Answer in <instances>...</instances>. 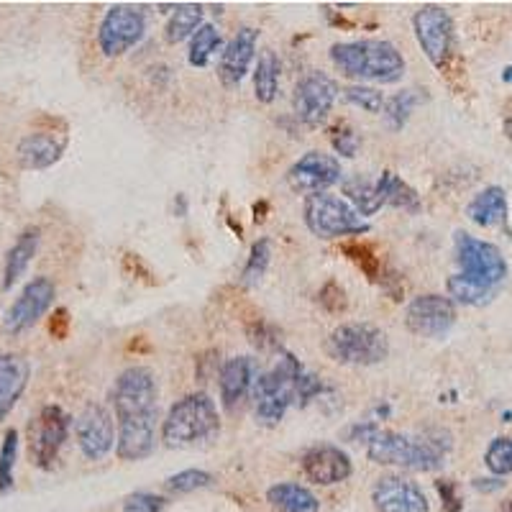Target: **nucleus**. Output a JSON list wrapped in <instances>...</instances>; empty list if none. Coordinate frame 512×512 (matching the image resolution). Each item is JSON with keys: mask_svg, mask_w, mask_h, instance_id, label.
<instances>
[{"mask_svg": "<svg viewBox=\"0 0 512 512\" xmlns=\"http://www.w3.org/2000/svg\"><path fill=\"white\" fill-rule=\"evenodd\" d=\"M54 297H57L54 282L49 277H34L3 315V331L8 336H21L24 331L34 328L54 305Z\"/></svg>", "mask_w": 512, "mask_h": 512, "instance_id": "f8f14e48", "label": "nucleus"}, {"mask_svg": "<svg viewBox=\"0 0 512 512\" xmlns=\"http://www.w3.org/2000/svg\"><path fill=\"white\" fill-rule=\"evenodd\" d=\"M31 367L26 356L0 354V423L11 415L29 387Z\"/></svg>", "mask_w": 512, "mask_h": 512, "instance_id": "4be33fe9", "label": "nucleus"}, {"mask_svg": "<svg viewBox=\"0 0 512 512\" xmlns=\"http://www.w3.org/2000/svg\"><path fill=\"white\" fill-rule=\"evenodd\" d=\"M164 500L152 492H134L123 500V512H162Z\"/></svg>", "mask_w": 512, "mask_h": 512, "instance_id": "79ce46f5", "label": "nucleus"}, {"mask_svg": "<svg viewBox=\"0 0 512 512\" xmlns=\"http://www.w3.org/2000/svg\"><path fill=\"white\" fill-rule=\"evenodd\" d=\"M451 441L443 433L405 436L395 431H377L369 438L367 456L379 466H400L410 472H436L446 464Z\"/></svg>", "mask_w": 512, "mask_h": 512, "instance_id": "7ed1b4c3", "label": "nucleus"}, {"mask_svg": "<svg viewBox=\"0 0 512 512\" xmlns=\"http://www.w3.org/2000/svg\"><path fill=\"white\" fill-rule=\"evenodd\" d=\"M446 287H448V295L454 297L456 303H464V305H484L489 303L497 292L492 290V287H484L479 285V282L469 280V277H464V274L448 277Z\"/></svg>", "mask_w": 512, "mask_h": 512, "instance_id": "2f4dec72", "label": "nucleus"}, {"mask_svg": "<svg viewBox=\"0 0 512 512\" xmlns=\"http://www.w3.org/2000/svg\"><path fill=\"white\" fill-rule=\"evenodd\" d=\"M49 331H52V336L57 338V341L67 338V331H70V313H67V310H64V308H59L57 313L52 315Z\"/></svg>", "mask_w": 512, "mask_h": 512, "instance_id": "a18cd8bd", "label": "nucleus"}, {"mask_svg": "<svg viewBox=\"0 0 512 512\" xmlns=\"http://www.w3.org/2000/svg\"><path fill=\"white\" fill-rule=\"evenodd\" d=\"M75 438L82 456L88 461H100L116 446V425L103 405H88L75 418Z\"/></svg>", "mask_w": 512, "mask_h": 512, "instance_id": "dca6fc26", "label": "nucleus"}, {"mask_svg": "<svg viewBox=\"0 0 512 512\" xmlns=\"http://www.w3.org/2000/svg\"><path fill=\"white\" fill-rule=\"evenodd\" d=\"M326 354L346 367H374L390 356V338L372 323H344L326 338Z\"/></svg>", "mask_w": 512, "mask_h": 512, "instance_id": "423d86ee", "label": "nucleus"}, {"mask_svg": "<svg viewBox=\"0 0 512 512\" xmlns=\"http://www.w3.org/2000/svg\"><path fill=\"white\" fill-rule=\"evenodd\" d=\"M341 249H344V254L349 256L351 262H354L356 267L361 269V272L367 274L369 280L379 282V277H382L384 267H382V259H379V256L372 251V246L361 244V241H346V244L341 246Z\"/></svg>", "mask_w": 512, "mask_h": 512, "instance_id": "72a5a7b5", "label": "nucleus"}, {"mask_svg": "<svg viewBox=\"0 0 512 512\" xmlns=\"http://www.w3.org/2000/svg\"><path fill=\"white\" fill-rule=\"evenodd\" d=\"M256 41H259V31L251 29V26H244L226 44V49L221 54V62H218V77H221L226 88H239L244 77L249 75L251 62L256 57Z\"/></svg>", "mask_w": 512, "mask_h": 512, "instance_id": "6ab92c4d", "label": "nucleus"}, {"mask_svg": "<svg viewBox=\"0 0 512 512\" xmlns=\"http://www.w3.org/2000/svg\"><path fill=\"white\" fill-rule=\"evenodd\" d=\"M251 387H254V361L249 356H233L223 361L218 372V390H221V402L228 413H236L244 405Z\"/></svg>", "mask_w": 512, "mask_h": 512, "instance_id": "aec40b11", "label": "nucleus"}, {"mask_svg": "<svg viewBox=\"0 0 512 512\" xmlns=\"http://www.w3.org/2000/svg\"><path fill=\"white\" fill-rule=\"evenodd\" d=\"M372 502L377 512H431L423 489L400 474L379 477L372 487Z\"/></svg>", "mask_w": 512, "mask_h": 512, "instance_id": "a211bd4d", "label": "nucleus"}, {"mask_svg": "<svg viewBox=\"0 0 512 512\" xmlns=\"http://www.w3.org/2000/svg\"><path fill=\"white\" fill-rule=\"evenodd\" d=\"M344 100L354 108H361L367 113H382L384 108V95L377 88H369V85H349L344 90Z\"/></svg>", "mask_w": 512, "mask_h": 512, "instance_id": "4c0bfd02", "label": "nucleus"}, {"mask_svg": "<svg viewBox=\"0 0 512 512\" xmlns=\"http://www.w3.org/2000/svg\"><path fill=\"white\" fill-rule=\"evenodd\" d=\"M469 218L482 228H497L507 223V195L502 187H484L466 208Z\"/></svg>", "mask_w": 512, "mask_h": 512, "instance_id": "b1692460", "label": "nucleus"}, {"mask_svg": "<svg viewBox=\"0 0 512 512\" xmlns=\"http://www.w3.org/2000/svg\"><path fill=\"white\" fill-rule=\"evenodd\" d=\"M331 62L341 75L359 82L392 85L405 75V57L392 41L361 39L341 41L331 47Z\"/></svg>", "mask_w": 512, "mask_h": 512, "instance_id": "f03ea898", "label": "nucleus"}, {"mask_svg": "<svg viewBox=\"0 0 512 512\" xmlns=\"http://www.w3.org/2000/svg\"><path fill=\"white\" fill-rule=\"evenodd\" d=\"M413 31L428 62L436 70H446L454 57V21L446 8L436 3L418 8L413 16Z\"/></svg>", "mask_w": 512, "mask_h": 512, "instance_id": "6e6552de", "label": "nucleus"}, {"mask_svg": "<svg viewBox=\"0 0 512 512\" xmlns=\"http://www.w3.org/2000/svg\"><path fill=\"white\" fill-rule=\"evenodd\" d=\"M39 244H41L39 228H26V231L18 236L16 244L8 249L6 264H3V290H11V287L24 277L29 264L34 262Z\"/></svg>", "mask_w": 512, "mask_h": 512, "instance_id": "5701e85b", "label": "nucleus"}, {"mask_svg": "<svg viewBox=\"0 0 512 512\" xmlns=\"http://www.w3.org/2000/svg\"><path fill=\"white\" fill-rule=\"evenodd\" d=\"M218 431H221V418H218L216 402L205 392H192L169 408L162 423V441L169 448L198 446V443L210 441Z\"/></svg>", "mask_w": 512, "mask_h": 512, "instance_id": "20e7f679", "label": "nucleus"}, {"mask_svg": "<svg viewBox=\"0 0 512 512\" xmlns=\"http://www.w3.org/2000/svg\"><path fill=\"white\" fill-rule=\"evenodd\" d=\"M377 192L382 198V205H390V208H400L405 213H420V208H423L418 192L390 169L382 172V177L377 180Z\"/></svg>", "mask_w": 512, "mask_h": 512, "instance_id": "a878e982", "label": "nucleus"}, {"mask_svg": "<svg viewBox=\"0 0 512 512\" xmlns=\"http://www.w3.org/2000/svg\"><path fill=\"white\" fill-rule=\"evenodd\" d=\"M67 139L54 131H34L26 134L16 146V159L24 169H49L64 154Z\"/></svg>", "mask_w": 512, "mask_h": 512, "instance_id": "412c9836", "label": "nucleus"}, {"mask_svg": "<svg viewBox=\"0 0 512 512\" xmlns=\"http://www.w3.org/2000/svg\"><path fill=\"white\" fill-rule=\"evenodd\" d=\"M267 208H269V205L264 203V200H262V203H256V205H254V221H256V223H262L264 218H267V216H264V213H267Z\"/></svg>", "mask_w": 512, "mask_h": 512, "instance_id": "49530a36", "label": "nucleus"}, {"mask_svg": "<svg viewBox=\"0 0 512 512\" xmlns=\"http://www.w3.org/2000/svg\"><path fill=\"white\" fill-rule=\"evenodd\" d=\"M246 333H249L251 344L256 346V349L262 351H272V349H280V333H277V328L269 326V323H264L262 318L256 320L254 326L246 328Z\"/></svg>", "mask_w": 512, "mask_h": 512, "instance_id": "ea45409f", "label": "nucleus"}, {"mask_svg": "<svg viewBox=\"0 0 512 512\" xmlns=\"http://www.w3.org/2000/svg\"><path fill=\"white\" fill-rule=\"evenodd\" d=\"M70 433V415L59 405H44L29 428L31 459L39 469H52Z\"/></svg>", "mask_w": 512, "mask_h": 512, "instance_id": "9b49d317", "label": "nucleus"}, {"mask_svg": "<svg viewBox=\"0 0 512 512\" xmlns=\"http://www.w3.org/2000/svg\"><path fill=\"white\" fill-rule=\"evenodd\" d=\"M456 262L464 277L492 290H497V285H502L507 277V262L502 251L495 244L474 239L464 231L456 233Z\"/></svg>", "mask_w": 512, "mask_h": 512, "instance_id": "1a4fd4ad", "label": "nucleus"}, {"mask_svg": "<svg viewBox=\"0 0 512 512\" xmlns=\"http://www.w3.org/2000/svg\"><path fill=\"white\" fill-rule=\"evenodd\" d=\"M420 90H402V93L392 95V98L384 100V123L390 131H402L405 123L410 121L413 111L420 105Z\"/></svg>", "mask_w": 512, "mask_h": 512, "instance_id": "c756f323", "label": "nucleus"}, {"mask_svg": "<svg viewBox=\"0 0 512 512\" xmlns=\"http://www.w3.org/2000/svg\"><path fill=\"white\" fill-rule=\"evenodd\" d=\"M456 323V305L451 297L420 295L405 310V326L420 338H443Z\"/></svg>", "mask_w": 512, "mask_h": 512, "instance_id": "2eb2a0df", "label": "nucleus"}, {"mask_svg": "<svg viewBox=\"0 0 512 512\" xmlns=\"http://www.w3.org/2000/svg\"><path fill=\"white\" fill-rule=\"evenodd\" d=\"M331 144H333V149H336V154L351 159L359 154L361 139L354 128L349 126V123H338V126L331 128Z\"/></svg>", "mask_w": 512, "mask_h": 512, "instance_id": "58836bf2", "label": "nucleus"}, {"mask_svg": "<svg viewBox=\"0 0 512 512\" xmlns=\"http://www.w3.org/2000/svg\"><path fill=\"white\" fill-rule=\"evenodd\" d=\"M203 13L205 11L200 3H182V6H175L167 26H164V39L169 44H182L185 39H192V34L203 26Z\"/></svg>", "mask_w": 512, "mask_h": 512, "instance_id": "cd10ccee", "label": "nucleus"}, {"mask_svg": "<svg viewBox=\"0 0 512 512\" xmlns=\"http://www.w3.org/2000/svg\"><path fill=\"white\" fill-rule=\"evenodd\" d=\"M303 218L308 231L323 241L361 236L369 231V223L351 208L349 200L331 195V192L308 195L303 205Z\"/></svg>", "mask_w": 512, "mask_h": 512, "instance_id": "0eeeda50", "label": "nucleus"}, {"mask_svg": "<svg viewBox=\"0 0 512 512\" xmlns=\"http://www.w3.org/2000/svg\"><path fill=\"white\" fill-rule=\"evenodd\" d=\"M18 459V431H6L3 446H0V492H8L13 487V469Z\"/></svg>", "mask_w": 512, "mask_h": 512, "instance_id": "e433bc0d", "label": "nucleus"}, {"mask_svg": "<svg viewBox=\"0 0 512 512\" xmlns=\"http://www.w3.org/2000/svg\"><path fill=\"white\" fill-rule=\"evenodd\" d=\"M221 49V31L213 24H203L190 39V52H187V62L192 67H208L210 57Z\"/></svg>", "mask_w": 512, "mask_h": 512, "instance_id": "7c9ffc66", "label": "nucleus"}, {"mask_svg": "<svg viewBox=\"0 0 512 512\" xmlns=\"http://www.w3.org/2000/svg\"><path fill=\"white\" fill-rule=\"evenodd\" d=\"M303 474L308 482L320 484V487H331V484H341L351 477L354 464H351L349 454L341 451L333 443H320V446L308 448L303 454Z\"/></svg>", "mask_w": 512, "mask_h": 512, "instance_id": "f3484780", "label": "nucleus"}, {"mask_svg": "<svg viewBox=\"0 0 512 512\" xmlns=\"http://www.w3.org/2000/svg\"><path fill=\"white\" fill-rule=\"evenodd\" d=\"M505 134H507V139H512V118H507L505 121Z\"/></svg>", "mask_w": 512, "mask_h": 512, "instance_id": "de8ad7c7", "label": "nucleus"}, {"mask_svg": "<svg viewBox=\"0 0 512 512\" xmlns=\"http://www.w3.org/2000/svg\"><path fill=\"white\" fill-rule=\"evenodd\" d=\"M502 80H505V82H512V67H507V70L502 72Z\"/></svg>", "mask_w": 512, "mask_h": 512, "instance_id": "09e8293b", "label": "nucleus"}, {"mask_svg": "<svg viewBox=\"0 0 512 512\" xmlns=\"http://www.w3.org/2000/svg\"><path fill=\"white\" fill-rule=\"evenodd\" d=\"M344 177V169L333 154L326 152H308L297 159L290 169H287V185L297 195H318V192H328L333 185H338Z\"/></svg>", "mask_w": 512, "mask_h": 512, "instance_id": "4468645a", "label": "nucleus"}, {"mask_svg": "<svg viewBox=\"0 0 512 512\" xmlns=\"http://www.w3.org/2000/svg\"><path fill=\"white\" fill-rule=\"evenodd\" d=\"M213 484V474L203 472V469H185V472H177L172 477H167L164 489L172 492V495H187V492H195V489H203Z\"/></svg>", "mask_w": 512, "mask_h": 512, "instance_id": "f704fd0d", "label": "nucleus"}, {"mask_svg": "<svg viewBox=\"0 0 512 512\" xmlns=\"http://www.w3.org/2000/svg\"><path fill=\"white\" fill-rule=\"evenodd\" d=\"M318 303L328 310V313H344L349 308V300H346V290L338 285L336 280H328L326 285L320 287Z\"/></svg>", "mask_w": 512, "mask_h": 512, "instance_id": "a19ab883", "label": "nucleus"}, {"mask_svg": "<svg viewBox=\"0 0 512 512\" xmlns=\"http://www.w3.org/2000/svg\"><path fill=\"white\" fill-rule=\"evenodd\" d=\"M280 72V57H277L272 49H264L254 70V98L259 100V103L269 105L277 98V90H280Z\"/></svg>", "mask_w": 512, "mask_h": 512, "instance_id": "bb28decb", "label": "nucleus"}, {"mask_svg": "<svg viewBox=\"0 0 512 512\" xmlns=\"http://www.w3.org/2000/svg\"><path fill=\"white\" fill-rule=\"evenodd\" d=\"M484 464L492 474L497 477H505L512 474V438L500 436L487 446V454H484Z\"/></svg>", "mask_w": 512, "mask_h": 512, "instance_id": "c9c22d12", "label": "nucleus"}, {"mask_svg": "<svg viewBox=\"0 0 512 512\" xmlns=\"http://www.w3.org/2000/svg\"><path fill=\"white\" fill-rule=\"evenodd\" d=\"M379 285L384 287V292H387L395 303H400L402 295H405V282H402V277L397 272H382Z\"/></svg>", "mask_w": 512, "mask_h": 512, "instance_id": "c03bdc74", "label": "nucleus"}, {"mask_svg": "<svg viewBox=\"0 0 512 512\" xmlns=\"http://www.w3.org/2000/svg\"><path fill=\"white\" fill-rule=\"evenodd\" d=\"M267 502L277 512H318V497L308 487L295 482H280L267 489Z\"/></svg>", "mask_w": 512, "mask_h": 512, "instance_id": "393cba45", "label": "nucleus"}, {"mask_svg": "<svg viewBox=\"0 0 512 512\" xmlns=\"http://www.w3.org/2000/svg\"><path fill=\"white\" fill-rule=\"evenodd\" d=\"M436 489H438V495H441V500H443V510H446V512H459L461 510L459 489H456V484L451 482V479H438Z\"/></svg>", "mask_w": 512, "mask_h": 512, "instance_id": "37998d69", "label": "nucleus"}, {"mask_svg": "<svg viewBox=\"0 0 512 512\" xmlns=\"http://www.w3.org/2000/svg\"><path fill=\"white\" fill-rule=\"evenodd\" d=\"M146 34V16L141 8L126 6V3H118V6L108 8V13L103 16L98 26V47L103 52V57L116 59L123 57L131 47H136Z\"/></svg>", "mask_w": 512, "mask_h": 512, "instance_id": "9d476101", "label": "nucleus"}, {"mask_svg": "<svg viewBox=\"0 0 512 512\" xmlns=\"http://www.w3.org/2000/svg\"><path fill=\"white\" fill-rule=\"evenodd\" d=\"M269 264H272V241L259 239L254 241L249 251V259H246V267L241 272V285L244 287H256L264 280Z\"/></svg>", "mask_w": 512, "mask_h": 512, "instance_id": "473e14b6", "label": "nucleus"}, {"mask_svg": "<svg viewBox=\"0 0 512 512\" xmlns=\"http://www.w3.org/2000/svg\"><path fill=\"white\" fill-rule=\"evenodd\" d=\"M305 367L292 354L282 351L280 361L269 372L254 379V410L256 420L262 425L282 423L292 402L297 400V382L303 377Z\"/></svg>", "mask_w": 512, "mask_h": 512, "instance_id": "39448f33", "label": "nucleus"}, {"mask_svg": "<svg viewBox=\"0 0 512 512\" xmlns=\"http://www.w3.org/2000/svg\"><path fill=\"white\" fill-rule=\"evenodd\" d=\"M336 100H338L336 80L320 70L308 72L303 80L297 82L295 98H292L297 121L308 128H318L320 123L326 121L328 113L333 111Z\"/></svg>", "mask_w": 512, "mask_h": 512, "instance_id": "ddd939ff", "label": "nucleus"}, {"mask_svg": "<svg viewBox=\"0 0 512 512\" xmlns=\"http://www.w3.org/2000/svg\"><path fill=\"white\" fill-rule=\"evenodd\" d=\"M344 195L349 198L351 208L364 216H374L379 208H382V198L377 192V182H369L364 177H354V180L344 182Z\"/></svg>", "mask_w": 512, "mask_h": 512, "instance_id": "c85d7f7f", "label": "nucleus"}, {"mask_svg": "<svg viewBox=\"0 0 512 512\" xmlns=\"http://www.w3.org/2000/svg\"><path fill=\"white\" fill-rule=\"evenodd\" d=\"M118 420L116 454L121 461H141L157 448L159 387L152 369L128 367L111 390Z\"/></svg>", "mask_w": 512, "mask_h": 512, "instance_id": "f257e3e1", "label": "nucleus"}]
</instances>
